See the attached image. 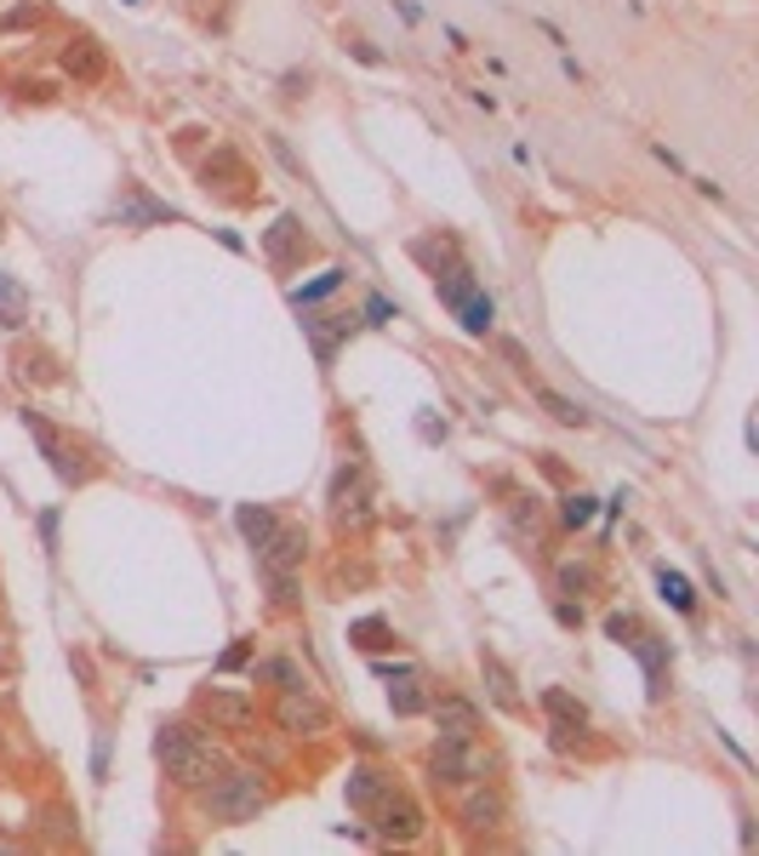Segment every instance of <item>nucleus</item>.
<instances>
[{
	"mask_svg": "<svg viewBox=\"0 0 759 856\" xmlns=\"http://www.w3.org/2000/svg\"><path fill=\"white\" fill-rule=\"evenodd\" d=\"M154 760L178 788H206L223 771V753L206 737H194L189 726H160L154 731Z\"/></svg>",
	"mask_w": 759,
	"mask_h": 856,
	"instance_id": "1",
	"label": "nucleus"
},
{
	"mask_svg": "<svg viewBox=\"0 0 759 856\" xmlns=\"http://www.w3.org/2000/svg\"><path fill=\"white\" fill-rule=\"evenodd\" d=\"M269 805V788H263L257 771H217L201 794V811L217 828H240V822H257V811Z\"/></svg>",
	"mask_w": 759,
	"mask_h": 856,
	"instance_id": "2",
	"label": "nucleus"
},
{
	"mask_svg": "<svg viewBox=\"0 0 759 856\" xmlns=\"http://www.w3.org/2000/svg\"><path fill=\"white\" fill-rule=\"evenodd\" d=\"M372 822H377V839L383 845H417L423 828H428V816L411 794H400V788H388V794L372 805Z\"/></svg>",
	"mask_w": 759,
	"mask_h": 856,
	"instance_id": "3",
	"label": "nucleus"
},
{
	"mask_svg": "<svg viewBox=\"0 0 759 856\" xmlns=\"http://www.w3.org/2000/svg\"><path fill=\"white\" fill-rule=\"evenodd\" d=\"M485 766H491V760L474 748V737H440L435 753H428V777L446 782V788H463V782L485 777Z\"/></svg>",
	"mask_w": 759,
	"mask_h": 856,
	"instance_id": "4",
	"label": "nucleus"
},
{
	"mask_svg": "<svg viewBox=\"0 0 759 856\" xmlns=\"http://www.w3.org/2000/svg\"><path fill=\"white\" fill-rule=\"evenodd\" d=\"M275 726H280L286 737H325V731H332V708H325L309 685H297V691H280Z\"/></svg>",
	"mask_w": 759,
	"mask_h": 856,
	"instance_id": "5",
	"label": "nucleus"
},
{
	"mask_svg": "<svg viewBox=\"0 0 759 856\" xmlns=\"http://www.w3.org/2000/svg\"><path fill=\"white\" fill-rule=\"evenodd\" d=\"M332 520H338V532H366L372 491H366V474H360V469H338V480H332Z\"/></svg>",
	"mask_w": 759,
	"mask_h": 856,
	"instance_id": "6",
	"label": "nucleus"
},
{
	"mask_svg": "<svg viewBox=\"0 0 759 856\" xmlns=\"http://www.w3.org/2000/svg\"><path fill=\"white\" fill-rule=\"evenodd\" d=\"M457 816H463L469 834H498L503 816H509V800L498 794V788H485L480 777L463 782V800H457Z\"/></svg>",
	"mask_w": 759,
	"mask_h": 856,
	"instance_id": "7",
	"label": "nucleus"
},
{
	"mask_svg": "<svg viewBox=\"0 0 759 856\" xmlns=\"http://www.w3.org/2000/svg\"><path fill=\"white\" fill-rule=\"evenodd\" d=\"M303 554H309L303 525H275V532L257 543V566H263V577H286V571L303 566Z\"/></svg>",
	"mask_w": 759,
	"mask_h": 856,
	"instance_id": "8",
	"label": "nucleus"
},
{
	"mask_svg": "<svg viewBox=\"0 0 759 856\" xmlns=\"http://www.w3.org/2000/svg\"><path fill=\"white\" fill-rule=\"evenodd\" d=\"M428 714H435V731L440 737H474L480 731V708L469 697H435V703H428Z\"/></svg>",
	"mask_w": 759,
	"mask_h": 856,
	"instance_id": "9",
	"label": "nucleus"
},
{
	"mask_svg": "<svg viewBox=\"0 0 759 856\" xmlns=\"http://www.w3.org/2000/svg\"><path fill=\"white\" fill-rule=\"evenodd\" d=\"M63 75H70V81H104L109 75V57H104V46H97L92 35H81V41H70V46H63Z\"/></svg>",
	"mask_w": 759,
	"mask_h": 856,
	"instance_id": "10",
	"label": "nucleus"
},
{
	"mask_svg": "<svg viewBox=\"0 0 759 856\" xmlns=\"http://www.w3.org/2000/svg\"><path fill=\"white\" fill-rule=\"evenodd\" d=\"M201 708L228 731H252V703L235 697V691H201Z\"/></svg>",
	"mask_w": 759,
	"mask_h": 856,
	"instance_id": "11",
	"label": "nucleus"
},
{
	"mask_svg": "<svg viewBox=\"0 0 759 856\" xmlns=\"http://www.w3.org/2000/svg\"><path fill=\"white\" fill-rule=\"evenodd\" d=\"M349 325H354V320H343V314H314V320H303V332H309V343H314V354H320V366H332V354H338V343L349 338Z\"/></svg>",
	"mask_w": 759,
	"mask_h": 856,
	"instance_id": "12",
	"label": "nucleus"
},
{
	"mask_svg": "<svg viewBox=\"0 0 759 856\" xmlns=\"http://www.w3.org/2000/svg\"><path fill=\"white\" fill-rule=\"evenodd\" d=\"M383 794H388V777L383 771H372V766H354L349 771V805L354 811H372Z\"/></svg>",
	"mask_w": 759,
	"mask_h": 856,
	"instance_id": "13",
	"label": "nucleus"
},
{
	"mask_svg": "<svg viewBox=\"0 0 759 856\" xmlns=\"http://www.w3.org/2000/svg\"><path fill=\"white\" fill-rule=\"evenodd\" d=\"M23 428H29V435H35V440H41V451L52 457V469H57L63 480H75V469H70V451H63V440L52 435V422H46L41 411H23Z\"/></svg>",
	"mask_w": 759,
	"mask_h": 856,
	"instance_id": "14",
	"label": "nucleus"
},
{
	"mask_svg": "<svg viewBox=\"0 0 759 856\" xmlns=\"http://www.w3.org/2000/svg\"><path fill=\"white\" fill-rule=\"evenodd\" d=\"M543 708L554 714V726H571V731H582V726H588V708L571 697V691H559V685H548V691H543Z\"/></svg>",
	"mask_w": 759,
	"mask_h": 856,
	"instance_id": "15",
	"label": "nucleus"
},
{
	"mask_svg": "<svg viewBox=\"0 0 759 856\" xmlns=\"http://www.w3.org/2000/svg\"><path fill=\"white\" fill-rule=\"evenodd\" d=\"M480 674H485V685H491V703L509 708V714H520V691H514V680H509V668L498 663V656H480Z\"/></svg>",
	"mask_w": 759,
	"mask_h": 856,
	"instance_id": "16",
	"label": "nucleus"
},
{
	"mask_svg": "<svg viewBox=\"0 0 759 856\" xmlns=\"http://www.w3.org/2000/svg\"><path fill=\"white\" fill-rule=\"evenodd\" d=\"M228 189V183H252V172H246V160L240 154H228V149H217L212 160H206V189Z\"/></svg>",
	"mask_w": 759,
	"mask_h": 856,
	"instance_id": "17",
	"label": "nucleus"
},
{
	"mask_svg": "<svg viewBox=\"0 0 759 856\" xmlns=\"http://www.w3.org/2000/svg\"><path fill=\"white\" fill-rule=\"evenodd\" d=\"M235 525H240V537H246V543H263L280 520H275L269 509H263V503H240V509H235Z\"/></svg>",
	"mask_w": 759,
	"mask_h": 856,
	"instance_id": "18",
	"label": "nucleus"
},
{
	"mask_svg": "<svg viewBox=\"0 0 759 856\" xmlns=\"http://www.w3.org/2000/svg\"><path fill=\"white\" fill-rule=\"evenodd\" d=\"M23 320H29V291L12 275H0V325H23Z\"/></svg>",
	"mask_w": 759,
	"mask_h": 856,
	"instance_id": "19",
	"label": "nucleus"
},
{
	"mask_svg": "<svg viewBox=\"0 0 759 856\" xmlns=\"http://www.w3.org/2000/svg\"><path fill=\"white\" fill-rule=\"evenodd\" d=\"M388 703H394V714H423V708H428V697H423V680L406 668V674H400V685H388Z\"/></svg>",
	"mask_w": 759,
	"mask_h": 856,
	"instance_id": "20",
	"label": "nucleus"
},
{
	"mask_svg": "<svg viewBox=\"0 0 759 856\" xmlns=\"http://www.w3.org/2000/svg\"><path fill=\"white\" fill-rule=\"evenodd\" d=\"M537 406H543L554 422H566V428H582V422H588V411H582L577 400H566V394H554V388H537Z\"/></svg>",
	"mask_w": 759,
	"mask_h": 856,
	"instance_id": "21",
	"label": "nucleus"
},
{
	"mask_svg": "<svg viewBox=\"0 0 759 856\" xmlns=\"http://www.w3.org/2000/svg\"><path fill=\"white\" fill-rule=\"evenodd\" d=\"M115 217H120V223H172V212L154 206V201H143V194H126V201L115 206Z\"/></svg>",
	"mask_w": 759,
	"mask_h": 856,
	"instance_id": "22",
	"label": "nucleus"
},
{
	"mask_svg": "<svg viewBox=\"0 0 759 856\" xmlns=\"http://www.w3.org/2000/svg\"><path fill=\"white\" fill-rule=\"evenodd\" d=\"M656 588H663V600H669L674 611H697V595H691V582H685L680 571L663 566V571H656Z\"/></svg>",
	"mask_w": 759,
	"mask_h": 856,
	"instance_id": "23",
	"label": "nucleus"
},
{
	"mask_svg": "<svg viewBox=\"0 0 759 856\" xmlns=\"http://www.w3.org/2000/svg\"><path fill=\"white\" fill-rule=\"evenodd\" d=\"M349 640H354L360 651H383V645H394V634H388V622H383V617L354 622V629H349Z\"/></svg>",
	"mask_w": 759,
	"mask_h": 856,
	"instance_id": "24",
	"label": "nucleus"
},
{
	"mask_svg": "<svg viewBox=\"0 0 759 856\" xmlns=\"http://www.w3.org/2000/svg\"><path fill=\"white\" fill-rule=\"evenodd\" d=\"M297 240H303V228H297V217H280V223L269 228V257H275V263H286Z\"/></svg>",
	"mask_w": 759,
	"mask_h": 856,
	"instance_id": "25",
	"label": "nucleus"
},
{
	"mask_svg": "<svg viewBox=\"0 0 759 856\" xmlns=\"http://www.w3.org/2000/svg\"><path fill=\"white\" fill-rule=\"evenodd\" d=\"M457 314H463V332H474V338L491 332V298H480V291H474L469 303H457Z\"/></svg>",
	"mask_w": 759,
	"mask_h": 856,
	"instance_id": "26",
	"label": "nucleus"
},
{
	"mask_svg": "<svg viewBox=\"0 0 759 856\" xmlns=\"http://www.w3.org/2000/svg\"><path fill=\"white\" fill-rule=\"evenodd\" d=\"M269 588H275V606H280V611H297V606H303V595H297V571L269 577Z\"/></svg>",
	"mask_w": 759,
	"mask_h": 856,
	"instance_id": "27",
	"label": "nucleus"
},
{
	"mask_svg": "<svg viewBox=\"0 0 759 856\" xmlns=\"http://www.w3.org/2000/svg\"><path fill=\"white\" fill-rule=\"evenodd\" d=\"M559 520H566L571 532H577V525H588V520H594V497H582V491H571V497H566V509H559Z\"/></svg>",
	"mask_w": 759,
	"mask_h": 856,
	"instance_id": "28",
	"label": "nucleus"
},
{
	"mask_svg": "<svg viewBox=\"0 0 759 856\" xmlns=\"http://www.w3.org/2000/svg\"><path fill=\"white\" fill-rule=\"evenodd\" d=\"M606 634H611L617 645H634V640H640V622H634L629 611H617V617H606Z\"/></svg>",
	"mask_w": 759,
	"mask_h": 856,
	"instance_id": "29",
	"label": "nucleus"
},
{
	"mask_svg": "<svg viewBox=\"0 0 759 856\" xmlns=\"http://www.w3.org/2000/svg\"><path fill=\"white\" fill-rule=\"evenodd\" d=\"M257 674H263V680H280V691H297V685H309L303 674H297V668L286 663V656H280V663H263Z\"/></svg>",
	"mask_w": 759,
	"mask_h": 856,
	"instance_id": "30",
	"label": "nucleus"
},
{
	"mask_svg": "<svg viewBox=\"0 0 759 856\" xmlns=\"http://www.w3.org/2000/svg\"><path fill=\"white\" fill-rule=\"evenodd\" d=\"M559 588H566V595H582V588H594V571H588V566H571V559H566V566H559Z\"/></svg>",
	"mask_w": 759,
	"mask_h": 856,
	"instance_id": "31",
	"label": "nucleus"
},
{
	"mask_svg": "<svg viewBox=\"0 0 759 856\" xmlns=\"http://www.w3.org/2000/svg\"><path fill=\"white\" fill-rule=\"evenodd\" d=\"M343 286V269H332V275H320L314 286H303V291H297V303H314V298H325V291H338Z\"/></svg>",
	"mask_w": 759,
	"mask_h": 856,
	"instance_id": "32",
	"label": "nucleus"
},
{
	"mask_svg": "<svg viewBox=\"0 0 759 856\" xmlns=\"http://www.w3.org/2000/svg\"><path fill=\"white\" fill-rule=\"evenodd\" d=\"M411 252H417V257H423V263H428V269H435V275H440V263L451 257V246H446V240H440V246H435V240H417Z\"/></svg>",
	"mask_w": 759,
	"mask_h": 856,
	"instance_id": "33",
	"label": "nucleus"
},
{
	"mask_svg": "<svg viewBox=\"0 0 759 856\" xmlns=\"http://www.w3.org/2000/svg\"><path fill=\"white\" fill-rule=\"evenodd\" d=\"M503 354H509V360H514V366H520V372H532V360H525V349H520V343H514V338H509V343H503Z\"/></svg>",
	"mask_w": 759,
	"mask_h": 856,
	"instance_id": "34",
	"label": "nucleus"
},
{
	"mask_svg": "<svg viewBox=\"0 0 759 856\" xmlns=\"http://www.w3.org/2000/svg\"><path fill=\"white\" fill-rule=\"evenodd\" d=\"M354 57H360V63H383V52H377V46H366V41H354Z\"/></svg>",
	"mask_w": 759,
	"mask_h": 856,
	"instance_id": "35",
	"label": "nucleus"
}]
</instances>
